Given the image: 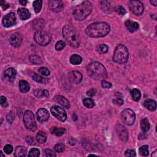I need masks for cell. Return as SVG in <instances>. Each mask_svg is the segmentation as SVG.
Returning a JSON list of instances; mask_svg holds the SVG:
<instances>
[{"label":"cell","instance_id":"8992f818","mask_svg":"<svg viewBox=\"0 0 157 157\" xmlns=\"http://www.w3.org/2000/svg\"><path fill=\"white\" fill-rule=\"evenodd\" d=\"M34 39L38 44L41 46H45L51 42L52 37L51 35L46 31L41 30L38 31L34 33Z\"/></svg>","mask_w":157,"mask_h":157},{"label":"cell","instance_id":"e575fe53","mask_svg":"<svg viewBox=\"0 0 157 157\" xmlns=\"http://www.w3.org/2000/svg\"><path fill=\"white\" fill-rule=\"evenodd\" d=\"M109 47L106 44H101L98 46L97 49L98 52L100 53V54H104V53L108 52Z\"/></svg>","mask_w":157,"mask_h":157},{"label":"cell","instance_id":"83f0119b","mask_svg":"<svg viewBox=\"0 0 157 157\" xmlns=\"http://www.w3.org/2000/svg\"><path fill=\"white\" fill-rule=\"evenodd\" d=\"M141 127L144 132H147L150 129V123L147 118H144L141 121Z\"/></svg>","mask_w":157,"mask_h":157},{"label":"cell","instance_id":"9f6ffc18","mask_svg":"<svg viewBox=\"0 0 157 157\" xmlns=\"http://www.w3.org/2000/svg\"><path fill=\"white\" fill-rule=\"evenodd\" d=\"M0 153H1V156H4V155H3V152L2 151H1V152H0Z\"/></svg>","mask_w":157,"mask_h":157},{"label":"cell","instance_id":"f1b7e54d","mask_svg":"<svg viewBox=\"0 0 157 157\" xmlns=\"http://www.w3.org/2000/svg\"><path fill=\"white\" fill-rule=\"evenodd\" d=\"M36 140L39 143H41V144L45 143L47 140L46 134L42 131L38 132L36 135Z\"/></svg>","mask_w":157,"mask_h":157},{"label":"cell","instance_id":"7a4b0ae2","mask_svg":"<svg viewBox=\"0 0 157 157\" xmlns=\"http://www.w3.org/2000/svg\"><path fill=\"white\" fill-rule=\"evenodd\" d=\"M88 74L95 80L104 79L107 73L105 67L99 62H93L90 63L87 68Z\"/></svg>","mask_w":157,"mask_h":157},{"label":"cell","instance_id":"cb8c5ba5","mask_svg":"<svg viewBox=\"0 0 157 157\" xmlns=\"http://www.w3.org/2000/svg\"><path fill=\"white\" fill-rule=\"evenodd\" d=\"M19 88L22 93H26L30 90V87L29 84L25 80H21L19 82Z\"/></svg>","mask_w":157,"mask_h":157},{"label":"cell","instance_id":"ee69618b","mask_svg":"<svg viewBox=\"0 0 157 157\" xmlns=\"http://www.w3.org/2000/svg\"><path fill=\"white\" fill-rule=\"evenodd\" d=\"M101 86L103 88H110L112 87V86H113V85H112L111 83H110L109 82H107L104 80H103L101 82Z\"/></svg>","mask_w":157,"mask_h":157},{"label":"cell","instance_id":"4dcf8cb0","mask_svg":"<svg viewBox=\"0 0 157 157\" xmlns=\"http://www.w3.org/2000/svg\"><path fill=\"white\" fill-rule=\"evenodd\" d=\"M30 61L31 63L33 65H41L42 64V60L41 58L37 55H32L30 57Z\"/></svg>","mask_w":157,"mask_h":157},{"label":"cell","instance_id":"d4e9b609","mask_svg":"<svg viewBox=\"0 0 157 157\" xmlns=\"http://www.w3.org/2000/svg\"><path fill=\"white\" fill-rule=\"evenodd\" d=\"M27 153V150L25 147L23 146H19L16 148L14 155L17 157L25 156Z\"/></svg>","mask_w":157,"mask_h":157},{"label":"cell","instance_id":"f5cc1de1","mask_svg":"<svg viewBox=\"0 0 157 157\" xmlns=\"http://www.w3.org/2000/svg\"><path fill=\"white\" fill-rule=\"evenodd\" d=\"M150 2L152 4V5H154V6H156V4H157L156 0H155V1H150Z\"/></svg>","mask_w":157,"mask_h":157},{"label":"cell","instance_id":"d6986e66","mask_svg":"<svg viewBox=\"0 0 157 157\" xmlns=\"http://www.w3.org/2000/svg\"><path fill=\"white\" fill-rule=\"evenodd\" d=\"M30 75V77H31L33 80H34V81L37 82L40 84H46L49 82V80L46 78L42 77V76L38 75L37 73H34V72H31V73H30L29 74Z\"/></svg>","mask_w":157,"mask_h":157},{"label":"cell","instance_id":"bcb514c9","mask_svg":"<svg viewBox=\"0 0 157 157\" xmlns=\"http://www.w3.org/2000/svg\"><path fill=\"white\" fill-rule=\"evenodd\" d=\"M44 153H45V155H46V156H56L55 152L51 149H46L44 151Z\"/></svg>","mask_w":157,"mask_h":157},{"label":"cell","instance_id":"681fc988","mask_svg":"<svg viewBox=\"0 0 157 157\" xmlns=\"http://www.w3.org/2000/svg\"><path fill=\"white\" fill-rule=\"evenodd\" d=\"M0 102H1V104H2V105H3L4 104H6L7 103L6 98L4 96H1V100H0Z\"/></svg>","mask_w":157,"mask_h":157},{"label":"cell","instance_id":"f35d334b","mask_svg":"<svg viewBox=\"0 0 157 157\" xmlns=\"http://www.w3.org/2000/svg\"><path fill=\"white\" fill-rule=\"evenodd\" d=\"M39 72L41 73L42 75L44 76H48L50 75L51 72L47 68H45V67H41L39 69Z\"/></svg>","mask_w":157,"mask_h":157},{"label":"cell","instance_id":"11a10c76","mask_svg":"<svg viewBox=\"0 0 157 157\" xmlns=\"http://www.w3.org/2000/svg\"><path fill=\"white\" fill-rule=\"evenodd\" d=\"M152 156H154V157L156 156V150H155L154 152V153L152 154Z\"/></svg>","mask_w":157,"mask_h":157},{"label":"cell","instance_id":"ffe728a7","mask_svg":"<svg viewBox=\"0 0 157 157\" xmlns=\"http://www.w3.org/2000/svg\"><path fill=\"white\" fill-rule=\"evenodd\" d=\"M125 26H126L129 31H130L131 33H133L138 30L139 24L136 22H132L128 20L125 22Z\"/></svg>","mask_w":157,"mask_h":157},{"label":"cell","instance_id":"816d5d0a","mask_svg":"<svg viewBox=\"0 0 157 157\" xmlns=\"http://www.w3.org/2000/svg\"><path fill=\"white\" fill-rule=\"evenodd\" d=\"M43 96L47 98L49 96V92L47 90H45L43 91Z\"/></svg>","mask_w":157,"mask_h":157},{"label":"cell","instance_id":"44dd1931","mask_svg":"<svg viewBox=\"0 0 157 157\" xmlns=\"http://www.w3.org/2000/svg\"><path fill=\"white\" fill-rule=\"evenodd\" d=\"M18 14H19L20 18L23 20H26L28 19H30V17H31V14L30 12L27 9L25 8H19L18 9Z\"/></svg>","mask_w":157,"mask_h":157},{"label":"cell","instance_id":"52a82bcc","mask_svg":"<svg viewBox=\"0 0 157 157\" xmlns=\"http://www.w3.org/2000/svg\"><path fill=\"white\" fill-rule=\"evenodd\" d=\"M24 123L26 129L30 131H35L37 125L35 122L33 113L30 111H26L24 115Z\"/></svg>","mask_w":157,"mask_h":157},{"label":"cell","instance_id":"3957f363","mask_svg":"<svg viewBox=\"0 0 157 157\" xmlns=\"http://www.w3.org/2000/svg\"><path fill=\"white\" fill-rule=\"evenodd\" d=\"M63 35L68 42L70 46L73 48H77L80 46L79 34L77 30L71 25H66L63 28Z\"/></svg>","mask_w":157,"mask_h":157},{"label":"cell","instance_id":"ba28073f","mask_svg":"<svg viewBox=\"0 0 157 157\" xmlns=\"http://www.w3.org/2000/svg\"><path fill=\"white\" fill-rule=\"evenodd\" d=\"M122 120L123 122L128 125V126H131L133 125L135 122L136 115L134 112L130 109H126L122 111Z\"/></svg>","mask_w":157,"mask_h":157},{"label":"cell","instance_id":"d590c367","mask_svg":"<svg viewBox=\"0 0 157 157\" xmlns=\"http://www.w3.org/2000/svg\"><path fill=\"white\" fill-rule=\"evenodd\" d=\"M39 155L40 151L38 149H36V148H32V149H31L28 153V156L30 157H37L39 156Z\"/></svg>","mask_w":157,"mask_h":157},{"label":"cell","instance_id":"484cf974","mask_svg":"<svg viewBox=\"0 0 157 157\" xmlns=\"http://www.w3.org/2000/svg\"><path fill=\"white\" fill-rule=\"evenodd\" d=\"M82 61V58L79 55L77 54H74L72 55L70 58V62L71 64L74 65H80Z\"/></svg>","mask_w":157,"mask_h":157},{"label":"cell","instance_id":"e0dca14e","mask_svg":"<svg viewBox=\"0 0 157 157\" xmlns=\"http://www.w3.org/2000/svg\"><path fill=\"white\" fill-rule=\"evenodd\" d=\"M53 100L66 109H69L70 107V104H69V101L67 100L65 97L61 95L56 96L54 98Z\"/></svg>","mask_w":157,"mask_h":157},{"label":"cell","instance_id":"7dc6e473","mask_svg":"<svg viewBox=\"0 0 157 157\" xmlns=\"http://www.w3.org/2000/svg\"><path fill=\"white\" fill-rule=\"evenodd\" d=\"M95 93H96V90H95L93 89V88H92L90 90H89L87 92V95L88 96L92 97V96L95 95Z\"/></svg>","mask_w":157,"mask_h":157},{"label":"cell","instance_id":"5b68a950","mask_svg":"<svg viewBox=\"0 0 157 157\" xmlns=\"http://www.w3.org/2000/svg\"><path fill=\"white\" fill-rule=\"evenodd\" d=\"M129 57L128 49L123 44H119L116 47L114 56V61L119 64H125L127 63Z\"/></svg>","mask_w":157,"mask_h":157},{"label":"cell","instance_id":"7402d4cb","mask_svg":"<svg viewBox=\"0 0 157 157\" xmlns=\"http://www.w3.org/2000/svg\"><path fill=\"white\" fill-rule=\"evenodd\" d=\"M44 21L42 19H36L32 22V27L34 30L41 31L44 26Z\"/></svg>","mask_w":157,"mask_h":157},{"label":"cell","instance_id":"d6a6232c","mask_svg":"<svg viewBox=\"0 0 157 157\" xmlns=\"http://www.w3.org/2000/svg\"><path fill=\"white\" fill-rule=\"evenodd\" d=\"M83 103L84 105L87 108H92L95 106V102L91 98H85Z\"/></svg>","mask_w":157,"mask_h":157},{"label":"cell","instance_id":"2e32d148","mask_svg":"<svg viewBox=\"0 0 157 157\" xmlns=\"http://www.w3.org/2000/svg\"><path fill=\"white\" fill-rule=\"evenodd\" d=\"M22 41V37L20 33H15L13 34L10 38V43L13 47H19Z\"/></svg>","mask_w":157,"mask_h":157},{"label":"cell","instance_id":"ab89813d","mask_svg":"<svg viewBox=\"0 0 157 157\" xmlns=\"http://www.w3.org/2000/svg\"><path fill=\"white\" fill-rule=\"evenodd\" d=\"M65 47V43L63 41H58L55 44V49L58 51H61Z\"/></svg>","mask_w":157,"mask_h":157},{"label":"cell","instance_id":"4316f807","mask_svg":"<svg viewBox=\"0 0 157 157\" xmlns=\"http://www.w3.org/2000/svg\"><path fill=\"white\" fill-rule=\"evenodd\" d=\"M51 131L52 134H55L57 136H61L63 134H64L66 133V129L63 128L52 127L51 129Z\"/></svg>","mask_w":157,"mask_h":157},{"label":"cell","instance_id":"6da1fadb","mask_svg":"<svg viewBox=\"0 0 157 157\" xmlns=\"http://www.w3.org/2000/svg\"><path fill=\"white\" fill-rule=\"evenodd\" d=\"M110 26L106 22H95L88 26L86 32L87 36L91 38L104 37L110 32Z\"/></svg>","mask_w":157,"mask_h":157},{"label":"cell","instance_id":"f6af8a7d","mask_svg":"<svg viewBox=\"0 0 157 157\" xmlns=\"http://www.w3.org/2000/svg\"><path fill=\"white\" fill-rule=\"evenodd\" d=\"M113 102L115 104L121 106L123 104V100L122 99V98H116L113 100Z\"/></svg>","mask_w":157,"mask_h":157},{"label":"cell","instance_id":"7bdbcfd3","mask_svg":"<svg viewBox=\"0 0 157 157\" xmlns=\"http://www.w3.org/2000/svg\"><path fill=\"white\" fill-rule=\"evenodd\" d=\"M125 155L126 156H129V157L136 156V152L133 150H127L126 152H125Z\"/></svg>","mask_w":157,"mask_h":157},{"label":"cell","instance_id":"db71d44e","mask_svg":"<svg viewBox=\"0 0 157 157\" xmlns=\"http://www.w3.org/2000/svg\"><path fill=\"white\" fill-rule=\"evenodd\" d=\"M19 3L22 4V5H25L26 4V1H19Z\"/></svg>","mask_w":157,"mask_h":157},{"label":"cell","instance_id":"b9f144b4","mask_svg":"<svg viewBox=\"0 0 157 157\" xmlns=\"http://www.w3.org/2000/svg\"><path fill=\"white\" fill-rule=\"evenodd\" d=\"M34 95H35L36 97H37L38 98H41V97L44 96H43V91L41 90L37 89L36 90L34 91Z\"/></svg>","mask_w":157,"mask_h":157},{"label":"cell","instance_id":"1f68e13d","mask_svg":"<svg viewBox=\"0 0 157 157\" xmlns=\"http://www.w3.org/2000/svg\"><path fill=\"white\" fill-rule=\"evenodd\" d=\"M42 1H39V0H38V1H35L33 3V7L35 12L36 14H38L41 11L42 9Z\"/></svg>","mask_w":157,"mask_h":157},{"label":"cell","instance_id":"60d3db41","mask_svg":"<svg viewBox=\"0 0 157 157\" xmlns=\"http://www.w3.org/2000/svg\"><path fill=\"white\" fill-rule=\"evenodd\" d=\"M4 150L5 152V153L7 154H11L13 151V147L11 145L7 144L6 146H4Z\"/></svg>","mask_w":157,"mask_h":157},{"label":"cell","instance_id":"9c48e42d","mask_svg":"<svg viewBox=\"0 0 157 157\" xmlns=\"http://www.w3.org/2000/svg\"><path fill=\"white\" fill-rule=\"evenodd\" d=\"M51 112L52 114L56 119L59 120L61 122H65L67 119V115L64 109L58 106H53L51 107Z\"/></svg>","mask_w":157,"mask_h":157},{"label":"cell","instance_id":"603a6c76","mask_svg":"<svg viewBox=\"0 0 157 157\" xmlns=\"http://www.w3.org/2000/svg\"><path fill=\"white\" fill-rule=\"evenodd\" d=\"M144 105L147 109H149L150 111H154L156 108V103L155 101L153 100H146L144 101Z\"/></svg>","mask_w":157,"mask_h":157},{"label":"cell","instance_id":"7c38bea8","mask_svg":"<svg viewBox=\"0 0 157 157\" xmlns=\"http://www.w3.org/2000/svg\"><path fill=\"white\" fill-rule=\"evenodd\" d=\"M48 3L49 9L53 12H60L62 10V9L64 7V4L61 1L52 0V1H49Z\"/></svg>","mask_w":157,"mask_h":157},{"label":"cell","instance_id":"277c9868","mask_svg":"<svg viewBox=\"0 0 157 157\" xmlns=\"http://www.w3.org/2000/svg\"><path fill=\"white\" fill-rule=\"evenodd\" d=\"M92 9V4L88 1H85L75 6L73 10V15L75 20L82 21L90 15Z\"/></svg>","mask_w":157,"mask_h":157},{"label":"cell","instance_id":"5bb4252c","mask_svg":"<svg viewBox=\"0 0 157 157\" xmlns=\"http://www.w3.org/2000/svg\"><path fill=\"white\" fill-rule=\"evenodd\" d=\"M49 113L47 109L44 108L39 109L36 113V117L40 122H46L49 119Z\"/></svg>","mask_w":157,"mask_h":157},{"label":"cell","instance_id":"8d00e7d4","mask_svg":"<svg viewBox=\"0 0 157 157\" xmlns=\"http://www.w3.org/2000/svg\"><path fill=\"white\" fill-rule=\"evenodd\" d=\"M54 150L56 152H59V153H61V152H63L65 150V146H64V144H63L61 143H58L55 146Z\"/></svg>","mask_w":157,"mask_h":157},{"label":"cell","instance_id":"8fae6325","mask_svg":"<svg viewBox=\"0 0 157 157\" xmlns=\"http://www.w3.org/2000/svg\"><path fill=\"white\" fill-rule=\"evenodd\" d=\"M16 23V16L14 12H11L3 17V24L5 27L9 28Z\"/></svg>","mask_w":157,"mask_h":157},{"label":"cell","instance_id":"f546056e","mask_svg":"<svg viewBox=\"0 0 157 157\" xmlns=\"http://www.w3.org/2000/svg\"><path fill=\"white\" fill-rule=\"evenodd\" d=\"M131 94L134 101H137L140 100V98L141 97V92L137 88L133 89L131 92Z\"/></svg>","mask_w":157,"mask_h":157},{"label":"cell","instance_id":"836d02e7","mask_svg":"<svg viewBox=\"0 0 157 157\" xmlns=\"http://www.w3.org/2000/svg\"><path fill=\"white\" fill-rule=\"evenodd\" d=\"M139 153L141 155L144 156H147L149 155V148H148L147 146H141L139 149Z\"/></svg>","mask_w":157,"mask_h":157},{"label":"cell","instance_id":"c3c4849f","mask_svg":"<svg viewBox=\"0 0 157 157\" xmlns=\"http://www.w3.org/2000/svg\"><path fill=\"white\" fill-rule=\"evenodd\" d=\"M26 141L28 144H33L34 142V139L33 137L27 136L26 137Z\"/></svg>","mask_w":157,"mask_h":157},{"label":"cell","instance_id":"f907efd6","mask_svg":"<svg viewBox=\"0 0 157 157\" xmlns=\"http://www.w3.org/2000/svg\"><path fill=\"white\" fill-rule=\"evenodd\" d=\"M1 7L3 9V10H6L7 9V8H9V4H6V3H4V4H1Z\"/></svg>","mask_w":157,"mask_h":157},{"label":"cell","instance_id":"74e56055","mask_svg":"<svg viewBox=\"0 0 157 157\" xmlns=\"http://www.w3.org/2000/svg\"><path fill=\"white\" fill-rule=\"evenodd\" d=\"M115 11L120 15H124L127 14L126 9L122 6H118L115 8Z\"/></svg>","mask_w":157,"mask_h":157},{"label":"cell","instance_id":"9a60e30c","mask_svg":"<svg viewBox=\"0 0 157 157\" xmlns=\"http://www.w3.org/2000/svg\"><path fill=\"white\" fill-rule=\"evenodd\" d=\"M69 79L74 84H79L82 80V75L77 71H72L69 74Z\"/></svg>","mask_w":157,"mask_h":157},{"label":"cell","instance_id":"30bf717a","mask_svg":"<svg viewBox=\"0 0 157 157\" xmlns=\"http://www.w3.org/2000/svg\"><path fill=\"white\" fill-rule=\"evenodd\" d=\"M129 8L134 15H140L144 12L143 4L139 1H130L128 3Z\"/></svg>","mask_w":157,"mask_h":157},{"label":"cell","instance_id":"4fadbf2b","mask_svg":"<svg viewBox=\"0 0 157 157\" xmlns=\"http://www.w3.org/2000/svg\"><path fill=\"white\" fill-rule=\"evenodd\" d=\"M116 131L121 140L124 142H127L128 139V133L124 127L121 125H118L116 127Z\"/></svg>","mask_w":157,"mask_h":157},{"label":"cell","instance_id":"6f0895ef","mask_svg":"<svg viewBox=\"0 0 157 157\" xmlns=\"http://www.w3.org/2000/svg\"><path fill=\"white\" fill-rule=\"evenodd\" d=\"M88 156H96L95 155H93V154H92V155H89Z\"/></svg>","mask_w":157,"mask_h":157},{"label":"cell","instance_id":"ac0fdd59","mask_svg":"<svg viewBox=\"0 0 157 157\" xmlns=\"http://www.w3.org/2000/svg\"><path fill=\"white\" fill-rule=\"evenodd\" d=\"M16 71L12 68H8L4 72V77H5L9 81H14L16 77Z\"/></svg>","mask_w":157,"mask_h":157}]
</instances>
